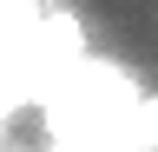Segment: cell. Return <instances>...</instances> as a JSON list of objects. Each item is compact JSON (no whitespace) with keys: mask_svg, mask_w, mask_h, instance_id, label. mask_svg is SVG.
I'll return each mask as SVG.
<instances>
[{"mask_svg":"<svg viewBox=\"0 0 158 152\" xmlns=\"http://www.w3.org/2000/svg\"><path fill=\"white\" fill-rule=\"evenodd\" d=\"M145 99L92 53L73 0H0V152H112Z\"/></svg>","mask_w":158,"mask_h":152,"instance_id":"6da1fadb","label":"cell"}]
</instances>
